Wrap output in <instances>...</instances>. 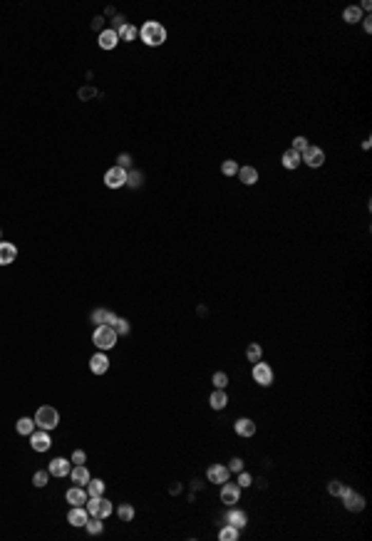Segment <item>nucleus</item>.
<instances>
[{"label":"nucleus","instance_id":"25","mask_svg":"<svg viewBox=\"0 0 372 541\" xmlns=\"http://www.w3.org/2000/svg\"><path fill=\"white\" fill-rule=\"evenodd\" d=\"M281 164H283L286 169L295 171L298 167H301V154H298V152H293V149H288V152H283V157H281Z\"/></svg>","mask_w":372,"mask_h":541},{"label":"nucleus","instance_id":"6","mask_svg":"<svg viewBox=\"0 0 372 541\" xmlns=\"http://www.w3.org/2000/svg\"><path fill=\"white\" fill-rule=\"evenodd\" d=\"M30 447L35 449V452H47L50 447H52V437H50V432L47 429H35L32 435H30Z\"/></svg>","mask_w":372,"mask_h":541},{"label":"nucleus","instance_id":"40","mask_svg":"<svg viewBox=\"0 0 372 541\" xmlns=\"http://www.w3.org/2000/svg\"><path fill=\"white\" fill-rule=\"evenodd\" d=\"M72 464H85L87 462V455H85V449H75L72 452V459H70Z\"/></svg>","mask_w":372,"mask_h":541},{"label":"nucleus","instance_id":"21","mask_svg":"<svg viewBox=\"0 0 372 541\" xmlns=\"http://www.w3.org/2000/svg\"><path fill=\"white\" fill-rule=\"evenodd\" d=\"M226 524H231V527H236V529H244L248 524V514L244 509H231L226 514Z\"/></svg>","mask_w":372,"mask_h":541},{"label":"nucleus","instance_id":"41","mask_svg":"<svg viewBox=\"0 0 372 541\" xmlns=\"http://www.w3.org/2000/svg\"><path fill=\"white\" fill-rule=\"evenodd\" d=\"M251 482H253V477H251V474H248V472H238V486H241V489H244V486H251Z\"/></svg>","mask_w":372,"mask_h":541},{"label":"nucleus","instance_id":"15","mask_svg":"<svg viewBox=\"0 0 372 541\" xmlns=\"http://www.w3.org/2000/svg\"><path fill=\"white\" fill-rule=\"evenodd\" d=\"M233 429H236V435H238V437H246V440H248V437H253V435H256V422H253V420H251V417H238V420H236V425H233Z\"/></svg>","mask_w":372,"mask_h":541},{"label":"nucleus","instance_id":"32","mask_svg":"<svg viewBox=\"0 0 372 541\" xmlns=\"http://www.w3.org/2000/svg\"><path fill=\"white\" fill-rule=\"evenodd\" d=\"M261 355H263V348H261L258 342H251V345L246 348V357H248L251 363H258V360H261Z\"/></svg>","mask_w":372,"mask_h":541},{"label":"nucleus","instance_id":"16","mask_svg":"<svg viewBox=\"0 0 372 541\" xmlns=\"http://www.w3.org/2000/svg\"><path fill=\"white\" fill-rule=\"evenodd\" d=\"M89 370H92V375H104V372L109 370V357L104 355V353H95V355L89 357Z\"/></svg>","mask_w":372,"mask_h":541},{"label":"nucleus","instance_id":"28","mask_svg":"<svg viewBox=\"0 0 372 541\" xmlns=\"http://www.w3.org/2000/svg\"><path fill=\"white\" fill-rule=\"evenodd\" d=\"M117 35H119V40H124V43H134V40L139 38V28H137V25H132V23H127V25L119 30Z\"/></svg>","mask_w":372,"mask_h":541},{"label":"nucleus","instance_id":"17","mask_svg":"<svg viewBox=\"0 0 372 541\" xmlns=\"http://www.w3.org/2000/svg\"><path fill=\"white\" fill-rule=\"evenodd\" d=\"M87 519H89V514H87L85 507H72L70 512H67V524L75 529H82Z\"/></svg>","mask_w":372,"mask_h":541},{"label":"nucleus","instance_id":"27","mask_svg":"<svg viewBox=\"0 0 372 541\" xmlns=\"http://www.w3.org/2000/svg\"><path fill=\"white\" fill-rule=\"evenodd\" d=\"M102 521H104V519H100V516H89L82 529H87V534H92V536H100L102 531H104V524H102Z\"/></svg>","mask_w":372,"mask_h":541},{"label":"nucleus","instance_id":"38","mask_svg":"<svg viewBox=\"0 0 372 541\" xmlns=\"http://www.w3.org/2000/svg\"><path fill=\"white\" fill-rule=\"evenodd\" d=\"M308 147H310V144H308V139H305V137H295V139H293V147H290V149H293V152H298V154H303V152H305Z\"/></svg>","mask_w":372,"mask_h":541},{"label":"nucleus","instance_id":"46","mask_svg":"<svg viewBox=\"0 0 372 541\" xmlns=\"http://www.w3.org/2000/svg\"><path fill=\"white\" fill-rule=\"evenodd\" d=\"M92 95H95V89H89V87H87V89H80V97H92Z\"/></svg>","mask_w":372,"mask_h":541},{"label":"nucleus","instance_id":"37","mask_svg":"<svg viewBox=\"0 0 372 541\" xmlns=\"http://www.w3.org/2000/svg\"><path fill=\"white\" fill-rule=\"evenodd\" d=\"M345 489H347V486H345L343 482H330V484H328V494H330V497H343Z\"/></svg>","mask_w":372,"mask_h":541},{"label":"nucleus","instance_id":"42","mask_svg":"<svg viewBox=\"0 0 372 541\" xmlns=\"http://www.w3.org/2000/svg\"><path fill=\"white\" fill-rule=\"evenodd\" d=\"M124 25H127L124 15H115V17H112V30H115V32H119V30L124 28Z\"/></svg>","mask_w":372,"mask_h":541},{"label":"nucleus","instance_id":"8","mask_svg":"<svg viewBox=\"0 0 372 541\" xmlns=\"http://www.w3.org/2000/svg\"><path fill=\"white\" fill-rule=\"evenodd\" d=\"M301 161H305L310 169H320L325 164V152L320 147H308L305 152L301 154Z\"/></svg>","mask_w":372,"mask_h":541},{"label":"nucleus","instance_id":"36","mask_svg":"<svg viewBox=\"0 0 372 541\" xmlns=\"http://www.w3.org/2000/svg\"><path fill=\"white\" fill-rule=\"evenodd\" d=\"M221 171H224V176H236V174H238V164H236L233 159H226V161L221 164Z\"/></svg>","mask_w":372,"mask_h":541},{"label":"nucleus","instance_id":"3","mask_svg":"<svg viewBox=\"0 0 372 541\" xmlns=\"http://www.w3.org/2000/svg\"><path fill=\"white\" fill-rule=\"evenodd\" d=\"M35 427L38 429H55L60 425V412L52 407V405H40L38 410H35Z\"/></svg>","mask_w":372,"mask_h":541},{"label":"nucleus","instance_id":"24","mask_svg":"<svg viewBox=\"0 0 372 541\" xmlns=\"http://www.w3.org/2000/svg\"><path fill=\"white\" fill-rule=\"evenodd\" d=\"M238 179H241L246 186H253L258 182V169L256 167H248V164H246V167H238Z\"/></svg>","mask_w":372,"mask_h":541},{"label":"nucleus","instance_id":"13","mask_svg":"<svg viewBox=\"0 0 372 541\" xmlns=\"http://www.w3.org/2000/svg\"><path fill=\"white\" fill-rule=\"evenodd\" d=\"M206 477H209V482H214V484H224V482H229L231 470L226 467V464H211V467L206 470Z\"/></svg>","mask_w":372,"mask_h":541},{"label":"nucleus","instance_id":"33","mask_svg":"<svg viewBox=\"0 0 372 541\" xmlns=\"http://www.w3.org/2000/svg\"><path fill=\"white\" fill-rule=\"evenodd\" d=\"M117 516H119L122 521H132V519H134V507H132V504H119Z\"/></svg>","mask_w":372,"mask_h":541},{"label":"nucleus","instance_id":"31","mask_svg":"<svg viewBox=\"0 0 372 541\" xmlns=\"http://www.w3.org/2000/svg\"><path fill=\"white\" fill-rule=\"evenodd\" d=\"M144 184V174L139 169H129L127 171V186H132V189H139V186Z\"/></svg>","mask_w":372,"mask_h":541},{"label":"nucleus","instance_id":"45","mask_svg":"<svg viewBox=\"0 0 372 541\" xmlns=\"http://www.w3.org/2000/svg\"><path fill=\"white\" fill-rule=\"evenodd\" d=\"M362 28H365V32H372V20H370V15L362 20Z\"/></svg>","mask_w":372,"mask_h":541},{"label":"nucleus","instance_id":"2","mask_svg":"<svg viewBox=\"0 0 372 541\" xmlns=\"http://www.w3.org/2000/svg\"><path fill=\"white\" fill-rule=\"evenodd\" d=\"M117 340H119V335L112 326H95V330H92V342L97 350H112Z\"/></svg>","mask_w":372,"mask_h":541},{"label":"nucleus","instance_id":"39","mask_svg":"<svg viewBox=\"0 0 372 541\" xmlns=\"http://www.w3.org/2000/svg\"><path fill=\"white\" fill-rule=\"evenodd\" d=\"M115 330H117V335H127V333H129V320H124V318H117Z\"/></svg>","mask_w":372,"mask_h":541},{"label":"nucleus","instance_id":"9","mask_svg":"<svg viewBox=\"0 0 372 541\" xmlns=\"http://www.w3.org/2000/svg\"><path fill=\"white\" fill-rule=\"evenodd\" d=\"M251 375H253V380H256L258 385H263V387H268V385L273 383V368L268 365V363H253V370H251Z\"/></svg>","mask_w":372,"mask_h":541},{"label":"nucleus","instance_id":"14","mask_svg":"<svg viewBox=\"0 0 372 541\" xmlns=\"http://www.w3.org/2000/svg\"><path fill=\"white\" fill-rule=\"evenodd\" d=\"M97 45H100L102 50H115L117 45H119V35H117L115 30L112 28H107V30H100V35H97Z\"/></svg>","mask_w":372,"mask_h":541},{"label":"nucleus","instance_id":"10","mask_svg":"<svg viewBox=\"0 0 372 541\" xmlns=\"http://www.w3.org/2000/svg\"><path fill=\"white\" fill-rule=\"evenodd\" d=\"M241 499V486L238 484H231V482H224L221 484V504L226 507H236Z\"/></svg>","mask_w":372,"mask_h":541},{"label":"nucleus","instance_id":"23","mask_svg":"<svg viewBox=\"0 0 372 541\" xmlns=\"http://www.w3.org/2000/svg\"><path fill=\"white\" fill-rule=\"evenodd\" d=\"M35 429L38 427H35V420H32V417H20V420L15 422V432L23 435V437H30Z\"/></svg>","mask_w":372,"mask_h":541},{"label":"nucleus","instance_id":"43","mask_svg":"<svg viewBox=\"0 0 372 541\" xmlns=\"http://www.w3.org/2000/svg\"><path fill=\"white\" fill-rule=\"evenodd\" d=\"M229 470H231V472H236V474H238V472L244 470V459H238V457H233V459H231V462H229Z\"/></svg>","mask_w":372,"mask_h":541},{"label":"nucleus","instance_id":"1","mask_svg":"<svg viewBox=\"0 0 372 541\" xmlns=\"http://www.w3.org/2000/svg\"><path fill=\"white\" fill-rule=\"evenodd\" d=\"M139 38H142L144 45L159 47V45L166 43V28H164L159 20H146L142 28H139Z\"/></svg>","mask_w":372,"mask_h":541},{"label":"nucleus","instance_id":"30","mask_svg":"<svg viewBox=\"0 0 372 541\" xmlns=\"http://www.w3.org/2000/svg\"><path fill=\"white\" fill-rule=\"evenodd\" d=\"M85 489H87L89 497H102V494H104V482H102V479H89V482L85 484Z\"/></svg>","mask_w":372,"mask_h":541},{"label":"nucleus","instance_id":"5","mask_svg":"<svg viewBox=\"0 0 372 541\" xmlns=\"http://www.w3.org/2000/svg\"><path fill=\"white\" fill-rule=\"evenodd\" d=\"M104 186L107 189H122V186H127V169H122V167L107 169L104 171Z\"/></svg>","mask_w":372,"mask_h":541},{"label":"nucleus","instance_id":"18","mask_svg":"<svg viewBox=\"0 0 372 541\" xmlns=\"http://www.w3.org/2000/svg\"><path fill=\"white\" fill-rule=\"evenodd\" d=\"M92 323H95V326H112L115 328L117 315L112 313V311H107V308H95V311H92Z\"/></svg>","mask_w":372,"mask_h":541},{"label":"nucleus","instance_id":"4","mask_svg":"<svg viewBox=\"0 0 372 541\" xmlns=\"http://www.w3.org/2000/svg\"><path fill=\"white\" fill-rule=\"evenodd\" d=\"M85 509L89 516H100V519H107L115 514V504L104 497H89L85 501Z\"/></svg>","mask_w":372,"mask_h":541},{"label":"nucleus","instance_id":"22","mask_svg":"<svg viewBox=\"0 0 372 541\" xmlns=\"http://www.w3.org/2000/svg\"><path fill=\"white\" fill-rule=\"evenodd\" d=\"M209 405H211V410H224V407L229 405V395H226V390L214 387V392H211V398H209Z\"/></svg>","mask_w":372,"mask_h":541},{"label":"nucleus","instance_id":"19","mask_svg":"<svg viewBox=\"0 0 372 541\" xmlns=\"http://www.w3.org/2000/svg\"><path fill=\"white\" fill-rule=\"evenodd\" d=\"M17 258V246L10 241H0V266H10Z\"/></svg>","mask_w":372,"mask_h":541},{"label":"nucleus","instance_id":"11","mask_svg":"<svg viewBox=\"0 0 372 541\" xmlns=\"http://www.w3.org/2000/svg\"><path fill=\"white\" fill-rule=\"evenodd\" d=\"M70 470H72V462L70 459H65V457H55L50 464H47V472H50V477H70Z\"/></svg>","mask_w":372,"mask_h":541},{"label":"nucleus","instance_id":"48","mask_svg":"<svg viewBox=\"0 0 372 541\" xmlns=\"http://www.w3.org/2000/svg\"><path fill=\"white\" fill-rule=\"evenodd\" d=\"M0 236H3V231H0ZM0 241H3V239H0Z\"/></svg>","mask_w":372,"mask_h":541},{"label":"nucleus","instance_id":"26","mask_svg":"<svg viewBox=\"0 0 372 541\" xmlns=\"http://www.w3.org/2000/svg\"><path fill=\"white\" fill-rule=\"evenodd\" d=\"M365 17V13L360 10V5H347L343 10V20L345 23H350V25H355V23H360Z\"/></svg>","mask_w":372,"mask_h":541},{"label":"nucleus","instance_id":"29","mask_svg":"<svg viewBox=\"0 0 372 541\" xmlns=\"http://www.w3.org/2000/svg\"><path fill=\"white\" fill-rule=\"evenodd\" d=\"M241 536V529L231 527V524H226L224 529H218V541H236Z\"/></svg>","mask_w":372,"mask_h":541},{"label":"nucleus","instance_id":"44","mask_svg":"<svg viewBox=\"0 0 372 541\" xmlns=\"http://www.w3.org/2000/svg\"><path fill=\"white\" fill-rule=\"evenodd\" d=\"M117 167H122V169H127L132 167V157L129 154H119V159H117Z\"/></svg>","mask_w":372,"mask_h":541},{"label":"nucleus","instance_id":"34","mask_svg":"<svg viewBox=\"0 0 372 541\" xmlns=\"http://www.w3.org/2000/svg\"><path fill=\"white\" fill-rule=\"evenodd\" d=\"M47 479H50V472H47V470H40V472H35V474H32V484L38 486V489H43V486L47 484Z\"/></svg>","mask_w":372,"mask_h":541},{"label":"nucleus","instance_id":"7","mask_svg":"<svg viewBox=\"0 0 372 541\" xmlns=\"http://www.w3.org/2000/svg\"><path fill=\"white\" fill-rule=\"evenodd\" d=\"M343 507L347 509V512H358L360 514L362 509H365V497L358 494L355 489H350V486H347V489L343 492Z\"/></svg>","mask_w":372,"mask_h":541},{"label":"nucleus","instance_id":"20","mask_svg":"<svg viewBox=\"0 0 372 541\" xmlns=\"http://www.w3.org/2000/svg\"><path fill=\"white\" fill-rule=\"evenodd\" d=\"M70 479H72V484H80V486H85L92 477H89V470H87L85 464H72V470H70Z\"/></svg>","mask_w":372,"mask_h":541},{"label":"nucleus","instance_id":"35","mask_svg":"<svg viewBox=\"0 0 372 541\" xmlns=\"http://www.w3.org/2000/svg\"><path fill=\"white\" fill-rule=\"evenodd\" d=\"M211 383H214V387H218V390H226V385H229V375H226L224 370H218V372H214Z\"/></svg>","mask_w":372,"mask_h":541},{"label":"nucleus","instance_id":"47","mask_svg":"<svg viewBox=\"0 0 372 541\" xmlns=\"http://www.w3.org/2000/svg\"><path fill=\"white\" fill-rule=\"evenodd\" d=\"M360 10H372V3H370V0H365V3L360 5Z\"/></svg>","mask_w":372,"mask_h":541},{"label":"nucleus","instance_id":"12","mask_svg":"<svg viewBox=\"0 0 372 541\" xmlns=\"http://www.w3.org/2000/svg\"><path fill=\"white\" fill-rule=\"evenodd\" d=\"M65 499H67V504H70V507H85V501L89 499V494H87V489H85V486L72 484L70 489H67Z\"/></svg>","mask_w":372,"mask_h":541}]
</instances>
